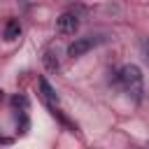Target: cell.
<instances>
[{
    "mask_svg": "<svg viewBox=\"0 0 149 149\" xmlns=\"http://www.w3.org/2000/svg\"><path fill=\"white\" fill-rule=\"evenodd\" d=\"M100 42H105V37H98V35H86V37H77L70 47H68V56L70 58H79L84 56L86 51H91L93 47H98Z\"/></svg>",
    "mask_w": 149,
    "mask_h": 149,
    "instance_id": "7a4b0ae2",
    "label": "cell"
},
{
    "mask_svg": "<svg viewBox=\"0 0 149 149\" xmlns=\"http://www.w3.org/2000/svg\"><path fill=\"white\" fill-rule=\"evenodd\" d=\"M44 65H47V70H49V72H56V70L61 68V63H58V51L49 49V51L44 54Z\"/></svg>",
    "mask_w": 149,
    "mask_h": 149,
    "instance_id": "8992f818",
    "label": "cell"
},
{
    "mask_svg": "<svg viewBox=\"0 0 149 149\" xmlns=\"http://www.w3.org/2000/svg\"><path fill=\"white\" fill-rule=\"evenodd\" d=\"M40 91H42V100L47 102V107L51 109V114L58 112V95H56V91L51 88V84L44 77H40Z\"/></svg>",
    "mask_w": 149,
    "mask_h": 149,
    "instance_id": "277c9868",
    "label": "cell"
},
{
    "mask_svg": "<svg viewBox=\"0 0 149 149\" xmlns=\"http://www.w3.org/2000/svg\"><path fill=\"white\" fill-rule=\"evenodd\" d=\"M2 35H5V40H7V42H14V40L21 35V23H19L16 19H9V21L5 23V30H2Z\"/></svg>",
    "mask_w": 149,
    "mask_h": 149,
    "instance_id": "5b68a950",
    "label": "cell"
},
{
    "mask_svg": "<svg viewBox=\"0 0 149 149\" xmlns=\"http://www.w3.org/2000/svg\"><path fill=\"white\" fill-rule=\"evenodd\" d=\"M77 28H79V19L74 12H63L56 19V33H61V35H74Z\"/></svg>",
    "mask_w": 149,
    "mask_h": 149,
    "instance_id": "3957f363",
    "label": "cell"
},
{
    "mask_svg": "<svg viewBox=\"0 0 149 149\" xmlns=\"http://www.w3.org/2000/svg\"><path fill=\"white\" fill-rule=\"evenodd\" d=\"M119 84L123 86V91L128 95H133L135 102L142 100V93H144V86H142V70L137 65H123L119 70Z\"/></svg>",
    "mask_w": 149,
    "mask_h": 149,
    "instance_id": "6da1fadb",
    "label": "cell"
}]
</instances>
